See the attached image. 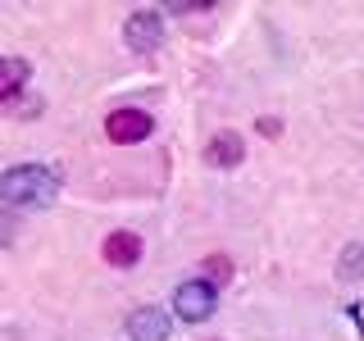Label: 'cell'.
I'll use <instances>...</instances> for the list:
<instances>
[{
    "label": "cell",
    "instance_id": "6",
    "mask_svg": "<svg viewBox=\"0 0 364 341\" xmlns=\"http://www.w3.org/2000/svg\"><path fill=\"white\" fill-rule=\"evenodd\" d=\"M105 259L114 269H132L141 259V237L136 232H109L105 237Z\"/></svg>",
    "mask_w": 364,
    "mask_h": 341
},
{
    "label": "cell",
    "instance_id": "1",
    "mask_svg": "<svg viewBox=\"0 0 364 341\" xmlns=\"http://www.w3.org/2000/svg\"><path fill=\"white\" fill-rule=\"evenodd\" d=\"M55 191H60V178L50 173V168L41 164H14L5 178H0V196H5L9 205H50Z\"/></svg>",
    "mask_w": 364,
    "mask_h": 341
},
{
    "label": "cell",
    "instance_id": "2",
    "mask_svg": "<svg viewBox=\"0 0 364 341\" xmlns=\"http://www.w3.org/2000/svg\"><path fill=\"white\" fill-rule=\"evenodd\" d=\"M214 287L210 282H182V287L173 291V314L182 318V323H205V318L214 314Z\"/></svg>",
    "mask_w": 364,
    "mask_h": 341
},
{
    "label": "cell",
    "instance_id": "5",
    "mask_svg": "<svg viewBox=\"0 0 364 341\" xmlns=\"http://www.w3.org/2000/svg\"><path fill=\"white\" fill-rule=\"evenodd\" d=\"M128 337H132V341H168V314L155 310V305L136 310V314L128 318Z\"/></svg>",
    "mask_w": 364,
    "mask_h": 341
},
{
    "label": "cell",
    "instance_id": "4",
    "mask_svg": "<svg viewBox=\"0 0 364 341\" xmlns=\"http://www.w3.org/2000/svg\"><path fill=\"white\" fill-rule=\"evenodd\" d=\"M123 37H128L132 50H155L159 41H164V23H159L155 9H136V14H128V23H123Z\"/></svg>",
    "mask_w": 364,
    "mask_h": 341
},
{
    "label": "cell",
    "instance_id": "7",
    "mask_svg": "<svg viewBox=\"0 0 364 341\" xmlns=\"http://www.w3.org/2000/svg\"><path fill=\"white\" fill-rule=\"evenodd\" d=\"M242 155H246V146H242V136H237V132H219L210 146H205V159H210L214 168H237V164H242Z\"/></svg>",
    "mask_w": 364,
    "mask_h": 341
},
{
    "label": "cell",
    "instance_id": "8",
    "mask_svg": "<svg viewBox=\"0 0 364 341\" xmlns=\"http://www.w3.org/2000/svg\"><path fill=\"white\" fill-rule=\"evenodd\" d=\"M23 82H28V64L14 60V55H9V60H0V100H9Z\"/></svg>",
    "mask_w": 364,
    "mask_h": 341
},
{
    "label": "cell",
    "instance_id": "3",
    "mask_svg": "<svg viewBox=\"0 0 364 341\" xmlns=\"http://www.w3.org/2000/svg\"><path fill=\"white\" fill-rule=\"evenodd\" d=\"M151 114L146 109H114L109 119H105V136L109 141H119V146H132V141H146L151 136Z\"/></svg>",
    "mask_w": 364,
    "mask_h": 341
},
{
    "label": "cell",
    "instance_id": "9",
    "mask_svg": "<svg viewBox=\"0 0 364 341\" xmlns=\"http://www.w3.org/2000/svg\"><path fill=\"white\" fill-rule=\"evenodd\" d=\"M9 242H14V214L0 210V246H9Z\"/></svg>",
    "mask_w": 364,
    "mask_h": 341
}]
</instances>
